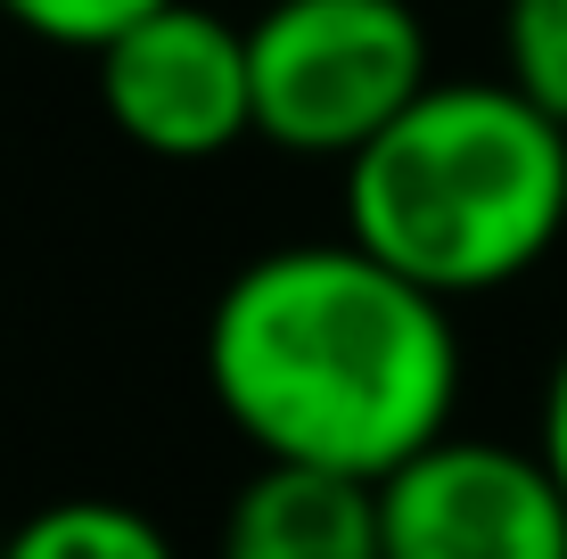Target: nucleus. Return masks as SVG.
Returning <instances> with one entry per match:
<instances>
[{"label":"nucleus","instance_id":"obj_1","mask_svg":"<svg viewBox=\"0 0 567 559\" xmlns=\"http://www.w3.org/2000/svg\"><path fill=\"white\" fill-rule=\"evenodd\" d=\"M214 412L256 460H312L379 486L461 412V330L436 288L370 247L288 239L223 280L206 313Z\"/></svg>","mask_w":567,"mask_h":559},{"label":"nucleus","instance_id":"obj_2","mask_svg":"<svg viewBox=\"0 0 567 559\" xmlns=\"http://www.w3.org/2000/svg\"><path fill=\"white\" fill-rule=\"evenodd\" d=\"M346 239L444 304L526 280L567 239V124L511 74L427 83L346 157Z\"/></svg>","mask_w":567,"mask_h":559},{"label":"nucleus","instance_id":"obj_3","mask_svg":"<svg viewBox=\"0 0 567 559\" xmlns=\"http://www.w3.org/2000/svg\"><path fill=\"white\" fill-rule=\"evenodd\" d=\"M247 83L256 141L280 157L346 165L436 74L412 0H264L247 17Z\"/></svg>","mask_w":567,"mask_h":559},{"label":"nucleus","instance_id":"obj_4","mask_svg":"<svg viewBox=\"0 0 567 559\" xmlns=\"http://www.w3.org/2000/svg\"><path fill=\"white\" fill-rule=\"evenodd\" d=\"M386 559H567V494L535 445L427 436L379 477Z\"/></svg>","mask_w":567,"mask_h":559},{"label":"nucleus","instance_id":"obj_5","mask_svg":"<svg viewBox=\"0 0 567 559\" xmlns=\"http://www.w3.org/2000/svg\"><path fill=\"white\" fill-rule=\"evenodd\" d=\"M100 107L141 157L206 165L256 132V83H247V25L206 0H156L115 42L91 50Z\"/></svg>","mask_w":567,"mask_h":559},{"label":"nucleus","instance_id":"obj_6","mask_svg":"<svg viewBox=\"0 0 567 559\" xmlns=\"http://www.w3.org/2000/svg\"><path fill=\"white\" fill-rule=\"evenodd\" d=\"M214 559H386L379 486L312 460H264L223 510Z\"/></svg>","mask_w":567,"mask_h":559},{"label":"nucleus","instance_id":"obj_7","mask_svg":"<svg viewBox=\"0 0 567 559\" xmlns=\"http://www.w3.org/2000/svg\"><path fill=\"white\" fill-rule=\"evenodd\" d=\"M0 559H182V551L148 510L107 503V494H66V503L17 518Z\"/></svg>","mask_w":567,"mask_h":559},{"label":"nucleus","instance_id":"obj_8","mask_svg":"<svg viewBox=\"0 0 567 559\" xmlns=\"http://www.w3.org/2000/svg\"><path fill=\"white\" fill-rule=\"evenodd\" d=\"M502 74L567 124V0H502Z\"/></svg>","mask_w":567,"mask_h":559},{"label":"nucleus","instance_id":"obj_9","mask_svg":"<svg viewBox=\"0 0 567 559\" xmlns=\"http://www.w3.org/2000/svg\"><path fill=\"white\" fill-rule=\"evenodd\" d=\"M156 0H0V17H9L17 33H33V42L50 50H100L115 33L132 25V17H148Z\"/></svg>","mask_w":567,"mask_h":559},{"label":"nucleus","instance_id":"obj_10","mask_svg":"<svg viewBox=\"0 0 567 559\" xmlns=\"http://www.w3.org/2000/svg\"><path fill=\"white\" fill-rule=\"evenodd\" d=\"M535 453L551 460L559 494H567V354L551 362V387H543V420H535Z\"/></svg>","mask_w":567,"mask_h":559},{"label":"nucleus","instance_id":"obj_11","mask_svg":"<svg viewBox=\"0 0 567 559\" xmlns=\"http://www.w3.org/2000/svg\"><path fill=\"white\" fill-rule=\"evenodd\" d=\"M0 551H9V527H0Z\"/></svg>","mask_w":567,"mask_h":559}]
</instances>
